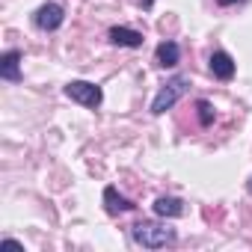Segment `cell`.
<instances>
[{"instance_id":"1","label":"cell","mask_w":252,"mask_h":252,"mask_svg":"<svg viewBox=\"0 0 252 252\" xmlns=\"http://www.w3.org/2000/svg\"><path fill=\"white\" fill-rule=\"evenodd\" d=\"M131 237H134L143 249H160V246L175 243V228L160 225V222H137V225L131 228Z\"/></svg>"},{"instance_id":"2","label":"cell","mask_w":252,"mask_h":252,"mask_svg":"<svg viewBox=\"0 0 252 252\" xmlns=\"http://www.w3.org/2000/svg\"><path fill=\"white\" fill-rule=\"evenodd\" d=\"M187 86H190V80H187V77H181V74H178V77H172L169 83H163V89H160V92L155 95V101H152V113H155V116H160V113H166L169 107H175V101L187 92Z\"/></svg>"},{"instance_id":"3","label":"cell","mask_w":252,"mask_h":252,"mask_svg":"<svg viewBox=\"0 0 252 252\" xmlns=\"http://www.w3.org/2000/svg\"><path fill=\"white\" fill-rule=\"evenodd\" d=\"M65 95H68L71 101L83 104V107H92V110L104 101L101 86H95V83H89V80H71V83L65 86Z\"/></svg>"},{"instance_id":"4","label":"cell","mask_w":252,"mask_h":252,"mask_svg":"<svg viewBox=\"0 0 252 252\" xmlns=\"http://www.w3.org/2000/svg\"><path fill=\"white\" fill-rule=\"evenodd\" d=\"M63 18H65V12H63L60 3H45V6H39L36 15H33V21H36L39 30H57V27L63 24Z\"/></svg>"},{"instance_id":"5","label":"cell","mask_w":252,"mask_h":252,"mask_svg":"<svg viewBox=\"0 0 252 252\" xmlns=\"http://www.w3.org/2000/svg\"><path fill=\"white\" fill-rule=\"evenodd\" d=\"M211 74L214 77H220V80H231L234 77V60L225 54V51H217V54H211Z\"/></svg>"},{"instance_id":"6","label":"cell","mask_w":252,"mask_h":252,"mask_svg":"<svg viewBox=\"0 0 252 252\" xmlns=\"http://www.w3.org/2000/svg\"><path fill=\"white\" fill-rule=\"evenodd\" d=\"M110 42L119 48H140L143 45V33L131 30V27H113L110 30Z\"/></svg>"},{"instance_id":"7","label":"cell","mask_w":252,"mask_h":252,"mask_svg":"<svg viewBox=\"0 0 252 252\" xmlns=\"http://www.w3.org/2000/svg\"><path fill=\"white\" fill-rule=\"evenodd\" d=\"M0 77L3 80H21V51H6L0 60Z\"/></svg>"},{"instance_id":"8","label":"cell","mask_w":252,"mask_h":252,"mask_svg":"<svg viewBox=\"0 0 252 252\" xmlns=\"http://www.w3.org/2000/svg\"><path fill=\"white\" fill-rule=\"evenodd\" d=\"M104 205H107V214H125V211H134V208H137L131 199L119 196L116 187H107V190H104Z\"/></svg>"},{"instance_id":"9","label":"cell","mask_w":252,"mask_h":252,"mask_svg":"<svg viewBox=\"0 0 252 252\" xmlns=\"http://www.w3.org/2000/svg\"><path fill=\"white\" fill-rule=\"evenodd\" d=\"M155 57H158V65L172 68V65H178L181 51H178V45H175V42H160V45H158V51H155Z\"/></svg>"},{"instance_id":"10","label":"cell","mask_w":252,"mask_h":252,"mask_svg":"<svg viewBox=\"0 0 252 252\" xmlns=\"http://www.w3.org/2000/svg\"><path fill=\"white\" fill-rule=\"evenodd\" d=\"M155 214L158 217H181L184 214V202L175 199V196H160L155 202Z\"/></svg>"},{"instance_id":"11","label":"cell","mask_w":252,"mask_h":252,"mask_svg":"<svg viewBox=\"0 0 252 252\" xmlns=\"http://www.w3.org/2000/svg\"><path fill=\"white\" fill-rule=\"evenodd\" d=\"M196 110H199V122H202V125H211V122H214V107H211L208 101H199Z\"/></svg>"},{"instance_id":"12","label":"cell","mask_w":252,"mask_h":252,"mask_svg":"<svg viewBox=\"0 0 252 252\" xmlns=\"http://www.w3.org/2000/svg\"><path fill=\"white\" fill-rule=\"evenodd\" d=\"M140 6H143V9H152V6H155V0H140Z\"/></svg>"},{"instance_id":"13","label":"cell","mask_w":252,"mask_h":252,"mask_svg":"<svg viewBox=\"0 0 252 252\" xmlns=\"http://www.w3.org/2000/svg\"><path fill=\"white\" fill-rule=\"evenodd\" d=\"M231 3H240V0H220V6H231Z\"/></svg>"},{"instance_id":"14","label":"cell","mask_w":252,"mask_h":252,"mask_svg":"<svg viewBox=\"0 0 252 252\" xmlns=\"http://www.w3.org/2000/svg\"><path fill=\"white\" fill-rule=\"evenodd\" d=\"M249 190H252V181H249Z\"/></svg>"}]
</instances>
